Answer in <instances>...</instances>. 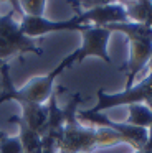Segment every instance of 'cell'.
<instances>
[{
    "label": "cell",
    "mask_w": 152,
    "mask_h": 153,
    "mask_svg": "<svg viewBox=\"0 0 152 153\" xmlns=\"http://www.w3.org/2000/svg\"><path fill=\"white\" fill-rule=\"evenodd\" d=\"M74 66V56L69 53L66 58H63L61 63L51 69L48 74L43 76L32 77L26 81L22 87H15L13 79L10 76V64L5 63L3 68L0 69V76H2V91H0V104L5 100H17L18 104L28 102V104H45L48 102L50 96L55 91V81L63 71L68 68Z\"/></svg>",
    "instance_id": "1"
},
{
    "label": "cell",
    "mask_w": 152,
    "mask_h": 153,
    "mask_svg": "<svg viewBox=\"0 0 152 153\" xmlns=\"http://www.w3.org/2000/svg\"><path fill=\"white\" fill-rule=\"evenodd\" d=\"M109 31H121L126 35L129 41V61L119 71H126L127 74V81H126V87H131L135 82V76L141 71H144L149 66L152 58V28L142 23H134V22H126V23H114L108 25Z\"/></svg>",
    "instance_id": "2"
},
{
    "label": "cell",
    "mask_w": 152,
    "mask_h": 153,
    "mask_svg": "<svg viewBox=\"0 0 152 153\" xmlns=\"http://www.w3.org/2000/svg\"><path fill=\"white\" fill-rule=\"evenodd\" d=\"M83 97L74 92L65 105V123L63 133L58 142V153H93L94 152V135L96 128L83 125L78 120V107Z\"/></svg>",
    "instance_id": "3"
},
{
    "label": "cell",
    "mask_w": 152,
    "mask_h": 153,
    "mask_svg": "<svg viewBox=\"0 0 152 153\" xmlns=\"http://www.w3.org/2000/svg\"><path fill=\"white\" fill-rule=\"evenodd\" d=\"M15 8L5 15H0V59L18 54L20 61H23V54L35 53L38 56L43 54V50L38 48L35 40L28 38L20 30V22L15 20Z\"/></svg>",
    "instance_id": "4"
},
{
    "label": "cell",
    "mask_w": 152,
    "mask_h": 153,
    "mask_svg": "<svg viewBox=\"0 0 152 153\" xmlns=\"http://www.w3.org/2000/svg\"><path fill=\"white\" fill-rule=\"evenodd\" d=\"M98 102L94 107L88 109L89 112H102V110L112 109L119 105H132V104H147L152 97V69H149V74L139 82H134L131 87L124 89L122 92L108 94L104 89L96 91Z\"/></svg>",
    "instance_id": "5"
},
{
    "label": "cell",
    "mask_w": 152,
    "mask_h": 153,
    "mask_svg": "<svg viewBox=\"0 0 152 153\" xmlns=\"http://www.w3.org/2000/svg\"><path fill=\"white\" fill-rule=\"evenodd\" d=\"M78 120L83 123V125H89V127H108V128H112L116 132H119L122 137L126 138V142L134 148V152L144 148L145 143H147V128H141V127H132L129 123H121V122H114L111 120L106 114L101 112H89L86 110H78Z\"/></svg>",
    "instance_id": "6"
},
{
    "label": "cell",
    "mask_w": 152,
    "mask_h": 153,
    "mask_svg": "<svg viewBox=\"0 0 152 153\" xmlns=\"http://www.w3.org/2000/svg\"><path fill=\"white\" fill-rule=\"evenodd\" d=\"M73 22L78 25H88V27H108L114 23H126L127 13L122 2H99L93 8L81 12L76 10Z\"/></svg>",
    "instance_id": "7"
},
{
    "label": "cell",
    "mask_w": 152,
    "mask_h": 153,
    "mask_svg": "<svg viewBox=\"0 0 152 153\" xmlns=\"http://www.w3.org/2000/svg\"><path fill=\"white\" fill-rule=\"evenodd\" d=\"M111 38V31L104 27H89L88 30L83 33V45L81 48L73 51L74 56V64L81 63L83 59L89 56L101 58L106 64L111 66L112 59L108 53V43Z\"/></svg>",
    "instance_id": "8"
},
{
    "label": "cell",
    "mask_w": 152,
    "mask_h": 153,
    "mask_svg": "<svg viewBox=\"0 0 152 153\" xmlns=\"http://www.w3.org/2000/svg\"><path fill=\"white\" fill-rule=\"evenodd\" d=\"M88 25H78L73 22V18L68 20H61V22H53L48 20L45 17H26L22 13L20 18V30L26 35L28 38H36V36H43L48 33H55V31H81L84 33L88 30Z\"/></svg>",
    "instance_id": "9"
},
{
    "label": "cell",
    "mask_w": 152,
    "mask_h": 153,
    "mask_svg": "<svg viewBox=\"0 0 152 153\" xmlns=\"http://www.w3.org/2000/svg\"><path fill=\"white\" fill-rule=\"evenodd\" d=\"M22 105V120L40 137L46 133V125H48V107L46 104H28L23 102Z\"/></svg>",
    "instance_id": "10"
},
{
    "label": "cell",
    "mask_w": 152,
    "mask_h": 153,
    "mask_svg": "<svg viewBox=\"0 0 152 153\" xmlns=\"http://www.w3.org/2000/svg\"><path fill=\"white\" fill-rule=\"evenodd\" d=\"M8 122L18 125V138L22 143L23 153H41V137L36 132H33L28 125L22 120V117L12 115L8 117Z\"/></svg>",
    "instance_id": "11"
},
{
    "label": "cell",
    "mask_w": 152,
    "mask_h": 153,
    "mask_svg": "<svg viewBox=\"0 0 152 153\" xmlns=\"http://www.w3.org/2000/svg\"><path fill=\"white\" fill-rule=\"evenodd\" d=\"M126 7L127 20L134 23H142L152 28V0H137V2H122Z\"/></svg>",
    "instance_id": "12"
},
{
    "label": "cell",
    "mask_w": 152,
    "mask_h": 153,
    "mask_svg": "<svg viewBox=\"0 0 152 153\" xmlns=\"http://www.w3.org/2000/svg\"><path fill=\"white\" fill-rule=\"evenodd\" d=\"M129 115L126 123L132 127H141V128H149L152 125V110L145 104H132L127 105Z\"/></svg>",
    "instance_id": "13"
},
{
    "label": "cell",
    "mask_w": 152,
    "mask_h": 153,
    "mask_svg": "<svg viewBox=\"0 0 152 153\" xmlns=\"http://www.w3.org/2000/svg\"><path fill=\"white\" fill-rule=\"evenodd\" d=\"M119 143H127L126 138L119 132L108 127H99L96 128L94 135V148H109V146H116Z\"/></svg>",
    "instance_id": "14"
},
{
    "label": "cell",
    "mask_w": 152,
    "mask_h": 153,
    "mask_svg": "<svg viewBox=\"0 0 152 153\" xmlns=\"http://www.w3.org/2000/svg\"><path fill=\"white\" fill-rule=\"evenodd\" d=\"M18 7L20 12L26 17H43V12H45V7H46V2L45 0H22L18 2Z\"/></svg>",
    "instance_id": "15"
},
{
    "label": "cell",
    "mask_w": 152,
    "mask_h": 153,
    "mask_svg": "<svg viewBox=\"0 0 152 153\" xmlns=\"http://www.w3.org/2000/svg\"><path fill=\"white\" fill-rule=\"evenodd\" d=\"M0 153H23L18 135L10 137L0 130Z\"/></svg>",
    "instance_id": "16"
},
{
    "label": "cell",
    "mask_w": 152,
    "mask_h": 153,
    "mask_svg": "<svg viewBox=\"0 0 152 153\" xmlns=\"http://www.w3.org/2000/svg\"><path fill=\"white\" fill-rule=\"evenodd\" d=\"M41 153H58V143L56 138L51 135L41 137Z\"/></svg>",
    "instance_id": "17"
},
{
    "label": "cell",
    "mask_w": 152,
    "mask_h": 153,
    "mask_svg": "<svg viewBox=\"0 0 152 153\" xmlns=\"http://www.w3.org/2000/svg\"><path fill=\"white\" fill-rule=\"evenodd\" d=\"M147 133H149V137H147V143H145V148L152 152V125L147 128Z\"/></svg>",
    "instance_id": "18"
},
{
    "label": "cell",
    "mask_w": 152,
    "mask_h": 153,
    "mask_svg": "<svg viewBox=\"0 0 152 153\" xmlns=\"http://www.w3.org/2000/svg\"><path fill=\"white\" fill-rule=\"evenodd\" d=\"M134 153H152V152H150V150H147V148H145V146H144V148L137 150V152H134Z\"/></svg>",
    "instance_id": "19"
},
{
    "label": "cell",
    "mask_w": 152,
    "mask_h": 153,
    "mask_svg": "<svg viewBox=\"0 0 152 153\" xmlns=\"http://www.w3.org/2000/svg\"><path fill=\"white\" fill-rule=\"evenodd\" d=\"M145 105H147V107H149V109H150V110H152V97H150V100H149V102H147V104H145Z\"/></svg>",
    "instance_id": "20"
},
{
    "label": "cell",
    "mask_w": 152,
    "mask_h": 153,
    "mask_svg": "<svg viewBox=\"0 0 152 153\" xmlns=\"http://www.w3.org/2000/svg\"><path fill=\"white\" fill-rule=\"evenodd\" d=\"M7 63V61H3V59H0V69H2V68H3V64H5Z\"/></svg>",
    "instance_id": "21"
},
{
    "label": "cell",
    "mask_w": 152,
    "mask_h": 153,
    "mask_svg": "<svg viewBox=\"0 0 152 153\" xmlns=\"http://www.w3.org/2000/svg\"><path fill=\"white\" fill-rule=\"evenodd\" d=\"M149 69H152V58H150V63H149Z\"/></svg>",
    "instance_id": "22"
}]
</instances>
